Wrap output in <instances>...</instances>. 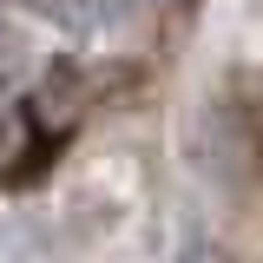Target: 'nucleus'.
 Returning <instances> with one entry per match:
<instances>
[{"label": "nucleus", "mask_w": 263, "mask_h": 263, "mask_svg": "<svg viewBox=\"0 0 263 263\" xmlns=\"http://www.w3.org/2000/svg\"><path fill=\"white\" fill-rule=\"evenodd\" d=\"M178 263H230V257H224V250H217V243H197V250H184V257H178Z\"/></svg>", "instance_id": "obj_1"}]
</instances>
